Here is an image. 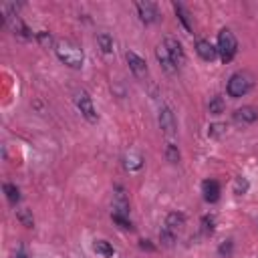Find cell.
Instances as JSON below:
<instances>
[{
	"mask_svg": "<svg viewBox=\"0 0 258 258\" xmlns=\"http://www.w3.org/2000/svg\"><path fill=\"white\" fill-rule=\"evenodd\" d=\"M75 103H77V107H79L81 115H83L89 123H97L99 115H97V109H95V105H93V99L89 97V93H87V91H79V93H77V97H75Z\"/></svg>",
	"mask_w": 258,
	"mask_h": 258,
	"instance_id": "cell-4",
	"label": "cell"
},
{
	"mask_svg": "<svg viewBox=\"0 0 258 258\" xmlns=\"http://www.w3.org/2000/svg\"><path fill=\"white\" fill-rule=\"evenodd\" d=\"M258 119V109L252 107V105H246V107H240L234 111V121L238 123H244V125H250Z\"/></svg>",
	"mask_w": 258,
	"mask_h": 258,
	"instance_id": "cell-10",
	"label": "cell"
},
{
	"mask_svg": "<svg viewBox=\"0 0 258 258\" xmlns=\"http://www.w3.org/2000/svg\"><path fill=\"white\" fill-rule=\"evenodd\" d=\"M159 129H161V133L167 135V137L175 135V129H177V125H175V117H173L171 109L165 107V105L159 107Z\"/></svg>",
	"mask_w": 258,
	"mask_h": 258,
	"instance_id": "cell-7",
	"label": "cell"
},
{
	"mask_svg": "<svg viewBox=\"0 0 258 258\" xmlns=\"http://www.w3.org/2000/svg\"><path fill=\"white\" fill-rule=\"evenodd\" d=\"M54 52L58 56V60L71 69H81L83 67V60H85V54L81 50V46H77L75 42L71 40H58L54 44Z\"/></svg>",
	"mask_w": 258,
	"mask_h": 258,
	"instance_id": "cell-1",
	"label": "cell"
},
{
	"mask_svg": "<svg viewBox=\"0 0 258 258\" xmlns=\"http://www.w3.org/2000/svg\"><path fill=\"white\" fill-rule=\"evenodd\" d=\"M155 58H157V62L161 64V69L165 71V73H169V75H173L177 69H175V64L171 62V58H169V54H167V50H165V46L163 44H159L157 48H155Z\"/></svg>",
	"mask_w": 258,
	"mask_h": 258,
	"instance_id": "cell-13",
	"label": "cell"
},
{
	"mask_svg": "<svg viewBox=\"0 0 258 258\" xmlns=\"http://www.w3.org/2000/svg\"><path fill=\"white\" fill-rule=\"evenodd\" d=\"M93 250H95L99 256H103V258H109V256H113V254H115V248H113L107 240H95Z\"/></svg>",
	"mask_w": 258,
	"mask_h": 258,
	"instance_id": "cell-16",
	"label": "cell"
},
{
	"mask_svg": "<svg viewBox=\"0 0 258 258\" xmlns=\"http://www.w3.org/2000/svg\"><path fill=\"white\" fill-rule=\"evenodd\" d=\"M165 157H167L169 163H177V161H179V149H177L175 143H167V147H165Z\"/></svg>",
	"mask_w": 258,
	"mask_h": 258,
	"instance_id": "cell-22",
	"label": "cell"
},
{
	"mask_svg": "<svg viewBox=\"0 0 258 258\" xmlns=\"http://www.w3.org/2000/svg\"><path fill=\"white\" fill-rule=\"evenodd\" d=\"M163 226H167L171 232L179 234V230L185 226V216H183L181 212H171V214H167V218H165V224H163Z\"/></svg>",
	"mask_w": 258,
	"mask_h": 258,
	"instance_id": "cell-14",
	"label": "cell"
},
{
	"mask_svg": "<svg viewBox=\"0 0 258 258\" xmlns=\"http://www.w3.org/2000/svg\"><path fill=\"white\" fill-rule=\"evenodd\" d=\"M125 58H127L129 71L133 73V77H135V79H139V81L147 79V62H145L137 52L127 50V52H125Z\"/></svg>",
	"mask_w": 258,
	"mask_h": 258,
	"instance_id": "cell-6",
	"label": "cell"
},
{
	"mask_svg": "<svg viewBox=\"0 0 258 258\" xmlns=\"http://www.w3.org/2000/svg\"><path fill=\"white\" fill-rule=\"evenodd\" d=\"M16 218H18L20 224L26 226V228H32V226H34V218H32V214H30L28 210H18V212H16Z\"/></svg>",
	"mask_w": 258,
	"mask_h": 258,
	"instance_id": "cell-23",
	"label": "cell"
},
{
	"mask_svg": "<svg viewBox=\"0 0 258 258\" xmlns=\"http://www.w3.org/2000/svg\"><path fill=\"white\" fill-rule=\"evenodd\" d=\"M139 246H141L143 250H145V248H147V250H153V246L149 244V240H141V242H139Z\"/></svg>",
	"mask_w": 258,
	"mask_h": 258,
	"instance_id": "cell-31",
	"label": "cell"
},
{
	"mask_svg": "<svg viewBox=\"0 0 258 258\" xmlns=\"http://www.w3.org/2000/svg\"><path fill=\"white\" fill-rule=\"evenodd\" d=\"M224 129H226V125H220V123H216V125H210V131H208V133H210L212 137H218L220 133H224Z\"/></svg>",
	"mask_w": 258,
	"mask_h": 258,
	"instance_id": "cell-28",
	"label": "cell"
},
{
	"mask_svg": "<svg viewBox=\"0 0 258 258\" xmlns=\"http://www.w3.org/2000/svg\"><path fill=\"white\" fill-rule=\"evenodd\" d=\"M163 46H165V50H167L171 62L175 64V69H181V67L185 64V52H183L181 42H179L177 38H173V36H167V38L163 40Z\"/></svg>",
	"mask_w": 258,
	"mask_h": 258,
	"instance_id": "cell-5",
	"label": "cell"
},
{
	"mask_svg": "<svg viewBox=\"0 0 258 258\" xmlns=\"http://www.w3.org/2000/svg\"><path fill=\"white\" fill-rule=\"evenodd\" d=\"M196 52H198L204 60H214V58L218 56V48H216L210 40H204V38H200V40L196 42Z\"/></svg>",
	"mask_w": 258,
	"mask_h": 258,
	"instance_id": "cell-12",
	"label": "cell"
},
{
	"mask_svg": "<svg viewBox=\"0 0 258 258\" xmlns=\"http://www.w3.org/2000/svg\"><path fill=\"white\" fill-rule=\"evenodd\" d=\"M141 165H143V157L137 151H129L125 157V167L129 171H135V169H141Z\"/></svg>",
	"mask_w": 258,
	"mask_h": 258,
	"instance_id": "cell-17",
	"label": "cell"
},
{
	"mask_svg": "<svg viewBox=\"0 0 258 258\" xmlns=\"http://www.w3.org/2000/svg\"><path fill=\"white\" fill-rule=\"evenodd\" d=\"M113 208H115V212H113V214H121V216H127V214H129V200H127L125 189H123L121 185H117V187H115Z\"/></svg>",
	"mask_w": 258,
	"mask_h": 258,
	"instance_id": "cell-9",
	"label": "cell"
},
{
	"mask_svg": "<svg viewBox=\"0 0 258 258\" xmlns=\"http://www.w3.org/2000/svg\"><path fill=\"white\" fill-rule=\"evenodd\" d=\"M252 85H254V81H252V77H250L248 73H234V75L230 77L226 89H228V95H230V97L238 99V97H244V95L252 89Z\"/></svg>",
	"mask_w": 258,
	"mask_h": 258,
	"instance_id": "cell-3",
	"label": "cell"
},
{
	"mask_svg": "<svg viewBox=\"0 0 258 258\" xmlns=\"http://www.w3.org/2000/svg\"><path fill=\"white\" fill-rule=\"evenodd\" d=\"M113 222L121 228V230H133V224H131V220L127 218V216H121V214H113Z\"/></svg>",
	"mask_w": 258,
	"mask_h": 258,
	"instance_id": "cell-24",
	"label": "cell"
},
{
	"mask_svg": "<svg viewBox=\"0 0 258 258\" xmlns=\"http://www.w3.org/2000/svg\"><path fill=\"white\" fill-rule=\"evenodd\" d=\"M4 194H6V200H8L12 206H16V204L20 202V189H18L14 183H4Z\"/></svg>",
	"mask_w": 258,
	"mask_h": 258,
	"instance_id": "cell-19",
	"label": "cell"
},
{
	"mask_svg": "<svg viewBox=\"0 0 258 258\" xmlns=\"http://www.w3.org/2000/svg\"><path fill=\"white\" fill-rule=\"evenodd\" d=\"M214 224H216L214 216H204L202 218V232L204 234H212L214 232Z\"/></svg>",
	"mask_w": 258,
	"mask_h": 258,
	"instance_id": "cell-25",
	"label": "cell"
},
{
	"mask_svg": "<svg viewBox=\"0 0 258 258\" xmlns=\"http://www.w3.org/2000/svg\"><path fill=\"white\" fill-rule=\"evenodd\" d=\"M175 238H177V234H175V232H171L167 226H163V228L159 230V240H161V244H163V246H171V244L175 242Z\"/></svg>",
	"mask_w": 258,
	"mask_h": 258,
	"instance_id": "cell-21",
	"label": "cell"
},
{
	"mask_svg": "<svg viewBox=\"0 0 258 258\" xmlns=\"http://www.w3.org/2000/svg\"><path fill=\"white\" fill-rule=\"evenodd\" d=\"M202 194L208 204H216L220 200V183L216 179H206L202 183Z\"/></svg>",
	"mask_w": 258,
	"mask_h": 258,
	"instance_id": "cell-11",
	"label": "cell"
},
{
	"mask_svg": "<svg viewBox=\"0 0 258 258\" xmlns=\"http://www.w3.org/2000/svg\"><path fill=\"white\" fill-rule=\"evenodd\" d=\"M224 109H226V103H224L222 97H212V99H210V103H208V111H210L212 115H222Z\"/></svg>",
	"mask_w": 258,
	"mask_h": 258,
	"instance_id": "cell-20",
	"label": "cell"
},
{
	"mask_svg": "<svg viewBox=\"0 0 258 258\" xmlns=\"http://www.w3.org/2000/svg\"><path fill=\"white\" fill-rule=\"evenodd\" d=\"M173 10H175V16L179 18V22L183 24V28L187 32H191V20H189V12L185 10V6L179 2H173Z\"/></svg>",
	"mask_w": 258,
	"mask_h": 258,
	"instance_id": "cell-15",
	"label": "cell"
},
{
	"mask_svg": "<svg viewBox=\"0 0 258 258\" xmlns=\"http://www.w3.org/2000/svg\"><path fill=\"white\" fill-rule=\"evenodd\" d=\"M36 40H38L42 46H50V44H52V36H50V32H46V30L36 32Z\"/></svg>",
	"mask_w": 258,
	"mask_h": 258,
	"instance_id": "cell-26",
	"label": "cell"
},
{
	"mask_svg": "<svg viewBox=\"0 0 258 258\" xmlns=\"http://www.w3.org/2000/svg\"><path fill=\"white\" fill-rule=\"evenodd\" d=\"M230 252H232V240H226V244L220 246V254H226L228 256Z\"/></svg>",
	"mask_w": 258,
	"mask_h": 258,
	"instance_id": "cell-30",
	"label": "cell"
},
{
	"mask_svg": "<svg viewBox=\"0 0 258 258\" xmlns=\"http://www.w3.org/2000/svg\"><path fill=\"white\" fill-rule=\"evenodd\" d=\"M216 48H218V54H220V58H222L224 64L230 62L236 56V52H238V40H236V36H234V32L230 28H222L218 32V46Z\"/></svg>",
	"mask_w": 258,
	"mask_h": 258,
	"instance_id": "cell-2",
	"label": "cell"
},
{
	"mask_svg": "<svg viewBox=\"0 0 258 258\" xmlns=\"http://www.w3.org/2000/svg\"><path fill=\"white\" fill-rule=\"evenodd\" d=\"M246 189H248V181L244 177H238L236 183H234V191L240 196V194H246Z\"/></svg>",
	"mask_w": 258,
	"mask_h": 258,
	"instance_id": "cell-27",
	"label": "cell"
},
{
	"mask_svg": "<svg viewBox=\"0 0 258 258\" xmlns=\"http://www.w3.org/2000/svg\"><path fill=\"white\" fill-rule=\"evenodd\" d=\"M97 44H99V48H101L105 54L113 52V38H111V34L99 32V34H97Z\"/></svg>",
	"mask_w": 258,
	"mask_h": 258,
	"instance_id": "cell-18",
	"label": "cell"
},
{
	"mask_svg": "<svg viewBox=\"0 0 258 258\" xmlns=\"http://www.w3.org/2000/svg\"><path fill=\"white\" fill-rule=\"evenodd\" d=\"M12 258H28V256H26V250H24V244H18V246H16Z\"/></svg>",
	"mask_w": 258,
	"mask_h": 258,
	"instance_id": "cell-29",
	"label": "cell"
},
{
	"mask_svg": "<svg viewBox=\"0 0 258 258\" xmlns=\"http://www.w3.org/2000/svg\"><path fill=\"white\" fill-rule=\"evenodd\" d=\"M135 8H137L139 20H141L143 24H153V22L157 20V16H159L157 4H153V2H147V0H145V2H137Z\"/></svg>",
	"mask_w": 258,
	"mask_h": 258,
	"instance_id": "cell-8",
	"label": "cell"
}]
</instances>
